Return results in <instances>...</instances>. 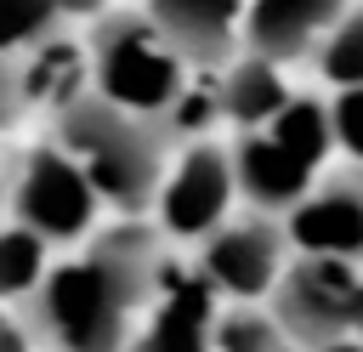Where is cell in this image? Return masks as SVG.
Segmentation results:
<instances>
[{"mask_svg":"<svg viewBox=\"0 0 363 352\" xmlns=\"http://www.w3.org/2000/svg\"><path fill=\"white\" fill-rule=\"evenodd\" d=\"M221 295L204 273H164L159 295L125 352H216Z\"/></svg>","mask_w":363,"mask_h":352,"instance_id":"cell-8","label":"cell"},{"mask_svg":"<svg viewBox=\"0 0 363 352\" xmlns=\"http://www.w3.org/2000/svg\"><path fill=\"white\" fill-rule=\"evenodd\" d=\"M0 17H6V51H28V45L51 40L68 11H62V0H0Z\"/></svg>","mask_w":363,"mask_h":352,"instance_id":"cell-19","label":"cell"},{"mask_svg":"<svg viewBox=\"0 0 363 352\" xmlns=\"http://www.w3.org/2000/svg\"><path fill=\"white\" fill-rule=\"evenodd\" d=\"M45 278H51V238L34 233V227H23V221H11L6 238H0V290L17 307H28Z\"/></svg>","mask_w":363,"mask_h":352,"instance_id":"cell-15","label":"cell"},{"mask_svg":"<svg viewBox=\"0 0 363 352\" xmlns=\"http://www.w3.org/2000/svg\"><path fill=\"white\" fill-rule=\"evenodd\" d=\"M289 227L267 210L255 216H238V221H221L204 244H199V273L216 284L221 301L233 307H255L261 295H278L284 273L295 267L289 261Z\"/></svg>","mask_w":363,"mask_h":352,"instance_id":"cell-6","label":"cell"},{"mask_svg":"<svg viewBox=\"0 0 363 352\" xmlns=\"http://www.w3.org/2000/svg\"><path fill=\"white\" fill-rule=\"evenodd\" d=\"M233 165H238V193L267 210V216H289L306 193H312V176L318 165H306L295 148H284L272 131H238L233 142Z\"/></svg>","mask_w":363,"mask_h":352,"instance_id":"cell-12","label":"cell"},{"mask_svg":"<svg viewBox=\"0 0 363 352\" xmlns=\"http://www.w3.org/2000/svg\"><path fill=\"white\" fill-rule=\"evenodd\" d=\"M278 324L295 335V346L318 352L340 335H363V261L340 255H295L272 295Z\"/></svg>","mask_w":363,"mask_h":352,"instance_id":"cell-5","label":"cell"},{"mask_svg":"<svg viewBox=\"0 0 363 352\" xmlns=\"http://www.w3.org/2000/svg\"><path fill=\"white\" fill-rule=\"evenodd\" d=\"M147 17L193 68H227L244 40L250 0H147Z\"/></svg>","mask_w":363,"mask_h":352,"instance_id":"cell-11","label":"cell"},{"mask_svg":"<svg viewBox=\"0 0 363 352\" xmlns=\"http://www.w3.org/2000/svg\"><path fill=\"white\" fill-rule=\"evenodd\" d=\"M51 136L85 165V176L102 193V204H113V210H147V204H159V187L170 176V165H164L170 131L159 119L125 114L108 97L85 91L74 108H62L51 119Z\"/></svg>","mask_w":363,"mask_h":352,"instance_id":"cell-2","label":"cell"},{"mask_svg":"<svg viewBox=\"0 0 363 352\" xmlns=\"http://www.w3.org/2000/svg\"><path fill=\"white\" fill-rule=\"evenodd\" d=\"M289 244L295 255H340V261H363V170H340L329 182H318L289 216Z\"/></svg>","mask_w":363,"mask_h":352,"instance_id":"cell-9","label":"cell"},{"mask_svg":"<svg viewBox=\"0 0 363 352\" xmlns=\"http://www.w3.org/2000/svg\"><path fill=\"white\" fill-rule=\"evenodd\" d=\"M284 148H295L306 165H323L335 148H340V136H335V102H318V97H289V108L267 125Z\"/></svg>","mask_w":363,"mask_h":352,"instance_id":"cell-16","label":"cell"},{"mask_svg":"<svg viewBox=\"0 0 363 352\" xmlns=\"http://www.w3.org/2000/svg\"><path fill=\"white\" fill-rule=\"evenodd\" d=\"M159 278L164 261L153 227H102L79 255L51 267V278L28 301V324L51 352H125L159 295Z\"/></svg>","mask_w":363,"mask_h":352,"instance_id":"cell-1","label":"cell"},{"mask_svg":"<svg viewBox=\"0 0 363 352\" xmlns=\"http://www.w3.org/2000/svg\"><path fill=\"white\" fill-rule=\"evenodd\" d=\"M11 221L45 233L51 244H74V238H91L96 233V210H102V193L96 182L85 176V165L51 136V142H34L11 159Z\"/></svg>","mask_w":363,"mask_h":352,"instance_id":"cell-4","label":"cell"},{"mask_svg":"<svg viewBox=\"0 0 363 352\" xmlns=\"http://www.w3.org/2000/svg\"><path fill=\"white\" fill-rule=\"evenodd\" d=\"M233 199H238V165H233V148H221V142H187L182 148V159L170 165V176H164V187H159V233H170V238H210L221 221H233L227 210H233Z\"/></svg>","mask_w":363,"mask_h":352,"instance_id":"cell-7","label":"cell"},{"mask_svg":"<svg viewBox=\"0 0 363 352\" xmlns=\"http://www.w3.org/2000/svg\"><path fill=\"white\" fill-rule=\"evenodd\" d=\"M335 136H340V153L363 165V85L335 91Z\"/></svg>","mask_w":363,"mask_h":352,"instance_id":"cell-20","label":"cell"},{"mask_svg":"<svg viewBox=\"0 0 363 352\" xmlns=\"http://www.w3.org/2000/svg\"><path fill=\"white\" fill-rule=\"evenodd\" d=\"M318 352H363V335H340V341H329V346H318Z\"/></svg>","mask_w":363,"mask_h":352,"instance_id":"cell-22","label":"cell"},{"mask_svg":"<svg viewBox=\"0 0 363 352\" xmlns=\"http://www.w3.org/2000/svg\"><path fill=\"white\" fill-rule=\"evenodd\" d=\"M216 352H295V335L278 324V312L221 307V324H216Z\"/></svg>","mask_w":363,"mask_h":352,"instance_id":"cell-17","label":"cell"},{"mask_svg":"<svg viewBox=\"0 0 363 352\" xmlns=\"http://www.w3.org/2000/svg\"><path fill=\"white\" fill-rule=\"evenodd\" d=\"M318 74H323L335 91L363 85V6H352V11L329 28V40L318 45Z\"/></svg>","mask_w":363,"mask_h":352,"instance_id":"cell-18","label":"cell"},{"mask_svg":"<svg viewBox=\"0 0 363 352\" xmlns=\"http://www.w3.org/2000/svg\"><path fill=\"white\" fill-rule=\"evenodd\" d=\"M289 97L295 91L284 85V62H272V57L244 51L221 68V102H227V119L238 131H267L289 108Z\"/></svg>","mask_w":363,"mask_h":352,"instance_id":"cell-14","label":"cell"},{"mask_svg":"<svg viewBox=\"0 0 363 352\" xmlns=\"http://www.w3.org/2000/svg\"><path fill=\"white\" fill-rule=\"evenodd\" d=\"M193 62L164 40V28L147 11H108L91 28V91L108 97L125 114L159 119L176 108Z\"/></svg>","mask_w":363,"mask_h":352,"instance_id":"cell-3","label":"cell"},{"mask_svg":"<svg viewBox=\"0 0 363 352\" xmlns=\"http://www.w3.org/2000/svg\"><path fill=\"white\" fill-rule=\"evenodd\" d=\"M346 11H352L346 0H250L244 51L272 57V62H295V57L318 51Z\"/></svg>","mask_w":363,"mask_h":352,"instance_id":"cell-13","label":"cell"},{"mask_svg":"<svg viewBox=\"0 0 363 352\" xmlns=\"http://www.w3.org/2000/svg\"><path fill=\"white\" fill-rule=\"evenodd\" d=\"M91 91V51H79L74 40L51 34L28 51H11V68H6V102H11V119L23 108H45L51 119L62 108H74L79 97Z\"/></svg>","mask_w":363,"mask_h":352,"instance_id":"cell-10","label":"cell"},{"mask_svg":"<svg viewBox=\"0 0 363 352\" xmlns=\"http://www.w3.org/2000/svg\"><path fill=\"white\" fill-rule=\"evenodd\" d=\"M68 17H85V11H102V0H62Z\"/></svg>","mask_w":363,"mask_h":352,"instance_id":"cell-23","label":"cell"},{"mask_svg":"<svg viewBox=\"0 0 363 352\" xmlns=\"http://www.w3.org/2000/svg\"><path fill=\"white\" fill-rule=\"evenodd\" d=\"M45 352V341H40V329L28 324V312H11L6 318V329H0V352Z\"/></svg>","mask_w":363,"mask_h":352,"instance_id":"cell-21","label":"cell"}]
</instances>
